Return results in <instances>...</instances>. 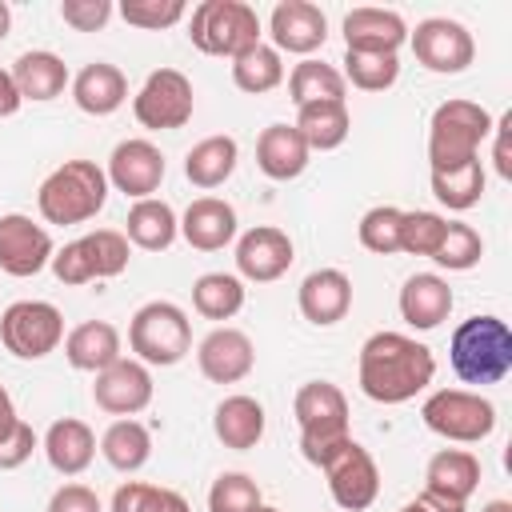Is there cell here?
Segmentation results:
<instances>
[{"label": "cell", "mask_w": 512, "mask_h": 512, "mask_svg": "<svg viewBox=\"0 0 512 512\" xmlns=\"http://www.w3.org/2000/svg\"><path fill=\"white\" fill-rule=\"evenodd\" d=\"M436 376L428 344L404 332H372L360 344V392L376 404H408Z\"/></svg>", "instance_id": "obj_1"}, {"label": "cell", "mask_w": 512, "mask_h": 512, "mask_svg": "<svg viewBox=\"0 0 512 512\" xmlns=\"http://www.w3.org/2000/svg\"><path fill=\"white\" fill-rule=\"evenodd\" d=\"M448 364L464 384H500L512 372V328L492 312L460 320L448 340Z\"/></svg>", "instance_id": "obj_2"}, {"label": "cell", "mask_w": 512, "mask_h": 512, "mask_svg": "<svg viewBox=\"0 0 512 512\" xmlns=\"http://www.w3.org/2000/svg\"><path fill=\"white\" fill-rule=\"evenodd\" d=\"M292 416L300 424V452L316 468H324L328 456L344 440H352V432H348V400L332 380L300 384L296 400H292Z\"/></svg>", "instance_id": "obj_3"}, {"label": "cell", "mask_w": 512, "mask_h": 512, "mask_svg": "<svg viewBox=\"0 0 512 512\" xmlns=\"http://www.w3.org/2000/svg\"><path fill=\"white\" fill-rule=\"evenodd\" d=\"M108 200V176L96 160H64L44 176L36 192V208L48 224H84Z\"/></svg>", "instance_id": "obj_4"}, {"label": "cell", "mask_w": 512, "mask_h": 512, "mask_svg": "<svg viewBox=\"0 0 512 512\" xmlns=\"http://www.w3.org/2000/svg\"><path fill=\"white\" fill-rule=\"evenodd\" d=\"M492 116L476 100H444L436 104L428 120V164L436 168H460L468 160H480V144L492 136Z\"/></svg>", "instance_id": "obj_5"}, {"label": "cell", "mask_w": 512, "mask_h": 512, "mask_svg": "<svg viewBox=\"0 0 512 512\" xmlns=\"http://www.w3.org/2000/svg\"><path fill=\"white\" fill-rule=\"evenodd\" d=\"M188 40L204 56L236 60L240 52L260 44V16L244 0H200L188 20Z\"/></svg>", "instance_id": "obj_6"}, {"label": "cell", "mask_w": 512, "mask_h": 512, "mask_svg": "<svg viewBox=\"0 0 512 512\" xmlns=\"http://www.w3.org/2000/svg\"><path fill=\"white\" fill-rule=\"evenodd\" d=\"M128 348L136 352L140 364H156V368L180 364L192 348L188 312L172 300H148L144 308H136L128 324Z\"/></svg>", "instance_id": "obj_7"}, {"label": "cell", "mask_w": 512, "mask_h": 512, "mask_svg": "<svg viewBox=\"0 0 512 512\" xmlns=\"http://www.w3.org/2000/svg\"><path fill=\"white\" fill-rule=\"evenodd\" d=\"M420 420L428 432H436L452 444H480L496 428V404L468 388H440L424 400Z\"/></svg>", "instance_id": "obj_8"}, {"label": "cell", "mask_w": 512, "mask_h": 512, "mask_svg": "<svg viewBox=\"0 0 512 512\" xmlns=\"http://www.w3.org/2000/svg\"><path fill=\"white\" fill-rule=\"evenodd\" d=\"M128 268V236L116 228H96L72 244H64L52 256V272L60 284H88V280H112Z\"/></svg>", "instance_id": "obj_9"}, {"label": "cell", "mask_w": 512, "mask_h": 512, "mask_svg": "<svg viewBox=\"0 0 512 512\" xmlns=\"http://www.w3.org/2000/svg\"><path fill=\"white\" fill-rule=\"evenodd\" d=\"M64 340V316L48 300H16L0 312V344L16 360H44Z\"/></svg>", "instance_id": "obj_10"}, {"label": "cell", "mask_w": 512, "mask_h": 512, "mask_svg": "<svg viewBox=\"0 0 512 512\" xmlns=\"http://www.w3.org/2000/svg\"><path fill=\"white\" fill-rule=\"evenodd\" d=\"M192 108H196L192 80L180 68H156V72H148V80L132 96V116L140 120V128H152V132L184 128L192 120Z\"/></svg>", "instance_id": "obj_11"}, {"label": "cell", "mask_w": 512, "mask_h": 512, "mask_svg": "<svg viewBox=\"0 0 512 512\" xmlns=\"http://www.w3.org/2000/svg\"><path fill=\"white\" fill-rule=\"evenodd\" d=\"M320 472L328 476V492H332L336 508H344V512H364L380 496V468H376L372 452L356 440H344Z\"/></svg>", "instance_id": "obj_12"}, {"label": "cell", "mask_w": 512, "mask_h": 512, "mask_svg": "<svg viewBox=\"0 0 512 512\" xmlns=\"http://www.w3.org/2000/svg\"><path fill=\"white\" fill-rule=\"evenodd\" d=\"M408 44L416 52V64H424L428 72L436 76H456L472 64L476 56V44H472V32L460 24V20H448V16H428L416 24V32H408Z\"/></svg>", "instance_id": "obj_13"}, {"label": "cell", "mask_w": 512, "mask_h": 512, "mask_svg": "<svg viewBox=\"0 0 512 512\" xmlns=\"http://www.w3.org/2000/svg\"><path fill=\"white\" fill-rule=\"evenodd\" d=\"M52 256H56V248H52V236L44 224H36L24 212L0 216V272L24 280V276L44 272L52 264Z\"/></svg>", "instance_id": "obj_14"}, {"label": "cell", "mask_w": 512, "mask_h": 512, "mask_svg": "<svg viewBox=\"0 0 512 512\" xmlns=\"http://www.w3.org/2000/svg\"><path fill=\"white\" fill-rule=\"evenodd\" d=\"M108 184L132 200H148L160 180H164V156L152 140L144 136H132V140H120L108 156Z\"/></svg>", "instance_id": "obj_15"}, {"label": "cell", "mask_w": 512, "mask_h": 512, "mask_svg": "<svg viewBox=\"0 0 512 512\" xmlns=\"http://www.w3.org/2000/svg\"><path fill=\"white\" fill-rule=\"evenodd\" d=\"M296 260L292 236L272 224H256L236 240V272L252 284H272L280 280Z\"/></svg>", "instance_id": "obj_16"}, {"label": "cell", "mask_w": 512, "mask_h": 512, "mask_svg": "<svg viewBox=\"0 0 512 512\" xmlns=\"http://www.w3.org/2000/svg\"><path fill=\"white\" fill-rule=\"evenodd\" d=\"M92 400L100 412L108 416H136L152 404V372L148 364L140 360H116L108 364L104 372H96V384H92Z\"/></svg>", "instance_id": "obj_17"}, {"label": "cell", "mask_w": 512, "mask_h": 512, "mask_svg": "<svg viewBox=\"0 0 512 512\" xmlns=\"http://www.w3.org/2000/svg\"><path fill=\"white\" fill-rule=\"evenodd\" d=\"M268 36L276 52H292V56H312L316 48H324L328 40V16L320 12V4L308 0H280L268 16Z\"/></svg>", "instance_id": "obj_18"}, {"label": "cell", "mask_w": 512, "mask_h": 512, "mask_svg": "<svg viewBox=\"0 0 512 512\" xmlns=\"http://www.w3.org/2000/svg\"><path fill=\"white\" fill-rule=\"evenodd\" d=\"M196 364H200L204 380H212V384H236V380H244V376L252 372L256 348H252L248 332L224 324V328H212V332L200 340Z\"/></svg>", "instance_id": "obj_19"}, {"label": "cell", "mask_w": 512, "mask_h": 512, "mask_svg": "<svg viewBox=\"0 0 512 512\" xmlns=\"http://www.w3.org/2000/svg\"><path fill=\"white\" fill-rule=\"evenodd\" d=\"M408 44V24L392 8H352L344 16V52L396 56Z\"/></svg>", "instance_id": "obj_20"}, {"label": "cell", "mask_w": 512, "mask_h": 512, "mask_svg": "<svg viewBox=\"0 0 512 512\" xmlns=\"http://www.w3.org/2000/svg\"><path fill=\"white\" fill-rule=\"evenodd\" d=\"M296 304H300V316L316 328H332L348 316L352 308V280L340 272V268H316L300 280V292H296Z\"/></svg>", "instance_id": "obj_21"}, {"label": "cell", "mask_w": 512, "mask_h": 512, "mask_svg": "<svg viewBox=\"0 0 512 512\" xmlns=\"http://www.w3.org/2000/svg\"><path fill=\"white\" fill-rule=\"evenodd\" d=\"M180 236L196 252H220L236 240V208L220 196H196L180 216Z\"/></svg>", "instance_id": "obj_22"}, {"label": "cell", "mask_w": 512, "mask_h": 512, "mask_svg": "<svg viewBox=\"0 0 512 512\" xmlns=\"http://www.w3.org/2000/svg\"><path fill=\"white\" fill-rule=\"evenodd\" d=\"M452 312V288L440 272H416L400 288V316L416 332H432Z\"/></svg>", "instance_id": "obj_23"}, {"label": "cell", "mask_w": 512, "mask_h": 512, "mask_svg": "<svg viewBox=\"0 0 512 512\" xmlns=\"http://www.w3.org/2000/svg\"><path fill=\"white\" fill-rule=\"evenodd\" d=\"M72 100L88 116H112L128 100V80H124V72L116 64L92 60L72 76Z\"/></svg>", "instance_id": "obj_24"}, {"label": "cell", "mask_w": 512, "mask_h": 512, "mask_svg": "<svg viewBox=\"0 0 512 512\" xmlns=\"http://www.w3.org/2000/svg\"><path fill=\"white\" fill-rule=\"evenodd\" d=\"M212 432L232 452L256 448L264 440V404L256 396H244V392L224 396L216 404V412H212Z\"/></svg>", "instance_id": "obj_25"}, {"label": "cell", "mask_w": 512, "mask_h": 512, "mask_svg": "<svg viewBox=\"0 0 512 512\" xmlns=\"http://www.w3.org/2000/svg\"><path fill=\"white\" fill-rule=\"evenodd\" d=\"M480 488V460L468 448H440L424 468V492L468 504V496Z\"/></svg>", "instance_id": "obj_26"}, {"label": "cell", "mask_w": 512, "mask_h": 512, "mask_svg": "<svg viewBox=\"0 0 512 512\" xmlns=\"http://www.w3.org/2000/svg\"><path fill=\"white\" fill-rule=\"evenodd\" d=\"M308 144L296 124H268L256 140V168L268 180H296L308 168Z\"/></svg>", "instance_id": "obj_27"}, {"label": "cell", "mask_w": 512, "mask_h": 512, "mask_svg": "<svg viewBox=\"0 0 512 512\" xmlns=\"http://www.w3.org/2000/svg\"><path fill=\"white\" fill-rule=\"evenodd\" d=\"M44 456L60 476H80L96 456V432L76 416L52 420L44 432Z\"/></svg>", "instance_id": "obj_28"}, {"label": "cell", "mask_w": 512, "mask_h": 512, "mask_svg": "<svg viewBox=\"0 0 512 512\" xmlns=\"http://www.w3.org/2000/svg\"><path fill=\"white\" fill-rule=\"evenodd\" d=\"M8 72H12L16 88H20V100L44 104V100H56V96L68 88V64H64L56 52H48V48L20 52Z\"/></svg>", "instance_id": "obj_29"}, {"label": "cell", "mask_w": 512, "mask_h": 512, "mask_svg": "<svg viewBox=\"0 0 512 512\" xmlns=\"http://www.w3.org/2000/svg\"><path fill=\"white\" fill-rule=\"evenodd\" d=\"M64 356L76 372H104L120 360V332L108 320H84L64 336Z\"/></svg>", "instance_id": "obj_30"}, {"label": "cell", "mask_w": 512, "mask_h": 512, "mask_svg": "<svg viewBox=\"0 0 512 512\" xmlns=\"http://www.w3.org/2000/svg\"><path fill=\"white\" fill-rule=\"evenodd\" d=\"M124 236H128V244H136V248H144V252H164V248H172V240L180 236V220H176V212H172L168 200L148 196V200H136V204L128 208Z\"/></svg>", "instance_id": "obj_31"}, {"label": "cell", "mask_w": 512, "mask_h": 512, "mask_svg": "<svg viewBox=\"0 0 512 512\" xmlns=\"http://www.w3.org/2000/svg\"><path fill=\"white\" fill-rule=\"evenodd\" d=\"M296 132L304 136L308 152H332V148H340L348 140V132H352L348 100H320V104L296 108Z\"/></svg>", "instance_id": "obj_32"}, {"label": "cell", "mask_w": 512, "mask_h": 512, "mask_svg": "<svg viewBox=\"0 0 512 512\" xmlns=\"http://www.w3.org/2000/svg\"><path fill=\"white\" fill-rule=\"evenodd\" d=\"M236 160H240V144L232 136H204L200 144L188 148L184 156V176L196 184V188H220L232 172H236Z\"/></svg>", "instance_id": "obj_33"}, {"label": "cell", "mask_w": 512, "mask_h": 512, "mask_svg": "<svg viewBox=\"0 0 512 512\" xmlns=\"http://www.w3.org/2000/svg\"><path fill=\"white\" fill-rule=\"evenodd\" d=\"M100 452L116 472H140L152 456V432L132 416L112 420L100 436Z\"/></svg>", "instance_id": "obj_34"}, {"label": "cell", "mask_w": 512, "mask_h": 512, "mask_svg": "<svg viewBox=\"0 0 512 512\" xmlns=\"http://www.w3.org/2000/svg\"><path fill=\"white\" fill-rule=\"evenodd\" d=\"M428 180H432V196H436L444 208L468 212V208L480 204L488 176H484V164H480V160H468V164H460V168H436V172H428Z\"/></svg>", "instance_id": "obj_35"}, {"label": "cell", "mask_w": 512, "mask_h": 512, "mask_svg": "<svg viewBox=\"0 0 512 512\" xmlns=\"http://www.w3.org/2000/svg\"><path fill=\"white\" fill-rule=\"evenodd\" d=\"M192 308L204 320H232L244 308V280L232 272H204L192 284Z\"/></svg>", "instance_id": "obj_36"}, {"label": "cell", "mask_w": 512, "mask_h": 512, "mask_svg": "<svg viewBox=\"0 0 512 512\" xmlns=\"http://www.w3.org/2000/svg\"><path fill=\"white\" fill-rule=\"evenodd\" d=\"M344 76H340V68H332V64H324V60H300L296 68H292V76H288V96H292V104L296 108H304V104H320V100H344Z\"/></svg>", "instance_id": "obj_37"}, {"label": "cell", "mask_w": 512, "mask_h": 512, "mask_svg": "<svg viewBox=\"0 0 512 512\" xmlns=\"http://www.w3.org/2000/svg\"><path fill=\"white\" fill-rule=\"evenodd\" d=\"M280 80H284V60H280V52H276L272 44H264V40L232 60V84H236L240 92H248V96L272 92Z\"/></svg>", "instance_id": "obj_38"}, {"label": "cell", "mask_w": 512, "mask_h": 512, "mask_svg": "<svg viewBox=\"0 0 512 512\" xmlns=\"http://www.w3.org/2000/svg\"><path fill=\"white\" fill-rule=\"evenodd\" d=\"M344 84L360 92H384L400 80V60L396 56H376V52H344Z\"/></svg>", "instance_id": "obj_39"}, {"label": "cell", "mask_w": 512, "mask_h": 512, "mask_svg": "<svg viewBox=\"0 0 512 512\" xmlns=\"http://www.w3.org/2000/svg\"><path fill=\"white\" fill-rule=\"evenodd\" d=\"M112 512H192L188 500L172 488H156V484H140L128 480L112 492Z\"/></svg>", "instance_id": "obj_40"}, {"label": "cell", "mask_w": 512, "mask_h": 512, "mask_svg": "<svg viewBox=\"0 0 512 512\" xmlns=\"http://www.w3.org/2000/svg\"><path fill=\"white\" fill-rule=\"evenodd\" d=\"M480 256H484V240H480V232H476L472 224L448 220L444 240H440V248H436L432 260H436L440 268H448V272H468V268L480 264Z\"/></svg>", "instance_id": "obj_41"}, {"label": "cell", "mask_w": 512, "mask_h": 512, "mask_svg": "<svg viewBox=\"0 0 512 512\" xmlns=\"http://www.w3.org/2000/svg\"><path fill=\"white\" fill-rule=\"evenodd\" d=\"M400 220H404V212L392 208V204H376V208H368V212L360 216V224H356L360 244H364L368 252H376V256H392V252H400Z\"/></svg>", "instance_id": "obj_42"}, {"label": "cell", "mask_w": 512, "mask_h": 512, "mask_svg": "<svg viewBox=\"0 0 512 512\" xmlns=\"http://www.w3.org/2000/svg\"><path fill=\"white\" fill-rule=\"evenodd\" d=\"M260 504V488L248 472H220L208 488V512H256Z\"/></svg>", "instance_id": "obj_43"}, {"label": "cell", "mask_w": 512, "mask_h": 512, "mask_svg": "<svg viewBox=\"0 0 512 512\" xmlns=\"http://www.w3.org/2000/svg\"><path fill=\"white\" fill-rule=\"evenodd\" d=\"M444 228H448V220L440 212H424V208L404 212V220H400V252L432 260L440 240H444Z\"/></svg>", "instance_id": "obj_44"}, {"label": "cell", "mask_w": 512, "mask_h": 512, "mask_svg": "<svg viewBox=\"0 0 512 512\" xmlns=\"http://www.w3.org/2000/svg\"><path fill=\"white\" fill-rule=\"evenodd\" d=\"M184 0H124L120 4V16L132 24V28H148V32H160V28H172L184 20Z\"/></svg>", "instance_id": "obj_45"}, {"label": "cell", "mask_w": 512, "mask_h": 512, "mask_svg": "<svg viewBox=\"0 0 512 512\" xmlns=\"http://www.w3.org/2000/svg\"><path fill=\"white\" fill-rule=\"evenodd\" d=\"M112 0H64L60 4V20L76 32H96L112 20Z\"/></svg>", "instance_id": "obj_46"}, {"label": "cell", "mask_w": 512, "mask_h": 512, "mask_svg": "<svg viewBox=\"0 0 512 512\" xmlns=\"http://www.w3.org/2000/svg\"><path fill=\"white\" fill-rule=\"evenodd\" d=\"M32 452H36V432H32V424L16 420V428H12L8 436H0V472L20 468Z\"/></svg>", "instance_id": "obj_47"}, {"label": "cell", "mask_w": 512, "mask_h": 512, "mask_svg": "<svg viewBox=\"0 0 512 512\" xmlns=\"http://www.w3.org/2000/svg\"><path fill=\"white\" fill-rule=\"evenodd\" d=\"M48 512H104V504L88 484H60L48 500Z\"/></svg>", "instance_id": "obj_48"}, {"label": "cell", "mask_w": 512, "mask_h": 512, "mask_svg": "<svg viewBox=\"0 0 512 512\" xmlns=\"http://www.w3.org/2000/svg\"><path fill=\"white\" fill-rule=\"evenodd\" d=\"M508 128H512V116H500V124H492V132H496V152H492V160H496V172H500L504 180H512V160H508Z\"/></svg>", "instance_id": "obj_49"}, {"label": "cell", "mask_w": 512, "mask_h": 512, "mask_svg": "<svg viewBox=\"0 0 512 512\" xmlns=\"http://www.w3.org/2000/svg\"><path fill=\"white\" fill-rule=\"evenodd\" d=\"M20 88H16V80H12V72L8 68H0V120L4 116H16L20 112Z\"/></svg>", "instance_id": "obj_50"}, {"label": "cell", "mask_w": 512, "mask_h": 512, "mask_svg": "<svg viewBox=\"0 0 512 512\" xmlns=\"http://www.w3.org/2000/svg\"><path fill=\"white\" fill-rule=\"evenodd\" d=\"M16 404H12V396H8V388L0 384V436H8L12 428H16Z\"/></svg>", "instance_id": "obj_51"}, {"label": "cell", "mask_w": 512, "mask_h": 512, "mask_svg": "<svg viewBox=\"0 0 512 512\" xmlns=\"http://www.w3.org/2000/svg\"><path fill=\"white\" fill-rule=\"evenodd\" d=\"M428 512H468V504H456V500H444V496H432V492H420L416 496Z\"/></svg>", "instance_id": "obj_52"}, {"label": "cell", "mask_w": 512, "mask_h": 512, "mask_svg": "<svg viewBox=\"0 0 512 512\" xmlns=\"http://www.w3.org/2000/svg\"><path fill=\"white\" fill-rule=\"evenodd\" d=\"M8 28H12V8H8V4L0 0V40L8 36Z\"/></svg>", "instance_id": "obj_53"}, {"label": "cell", "mask_w": 512, "mask_h": 512, "mask_svg": "<svg viewBox=\"0 0 512 512\" xmlns=\"http://www.w3.org/2000/svg\"><path fill=\"white\" fill-rule=\"evenodd\" d=\"M480 512H512V504H508V500H488Z\"/></svg>", "instance_id": "obj_54"}, {"label": "cell", "mask_w": 512, "mask_h": 512, "mask_svg": "<svg viewBox=\"0 0 512 512\" xmlns=\"http://www.w3.org/2000/svg\"><path fill=\"white\" fill-rule=\"evenodd\" d=\"M400 512H428V508H424V504H420V500H408V504H404V508H400Z\"/></svg>", "instance_id": "obj_55"}, {"label": "cell", "mask_w": 512, "mask_h": 512, "mask_svg": "<svg viewBox=\"0 0 512 512\" xmlns=\"http://www.w3.org/2000/svg\"><path fill=\"white\" fill-rule=\"evenodd\" d=\"M256 512H280V508H272V504H260V508H256Z\"/></svg>", "instance_id": "obj_56"}]
</instances>
